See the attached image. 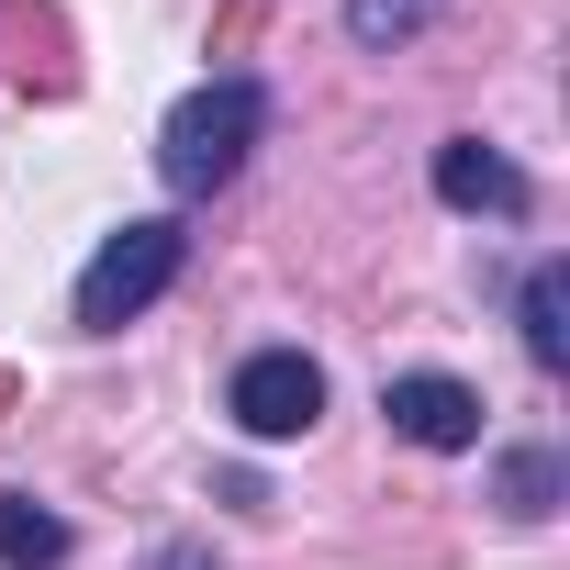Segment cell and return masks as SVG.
Returning <instances> with one entry per match:
<instances>
[{
    "instance_id": "obj_8",
    "label": "cell",
    "mask_w": 570,
    "mask_h": 570,
    "mask_svg": "<svg viewBox=\"0 0 570 570\" xmlns=\"http://www.w3.org/2000/svg\"><path fill=\"white\" fill-rule=\"evenodd\" d=\"M436 23V0H347V35L370 46V57H392V46H414Z\"/></svg>"
},
{
    "instance_id": "obj_3",
    "label": "cell",
    "mask_w": 570,
    "mask_h": 570,
    "mask_svg": "<svg viewBox=\"0 0 570 570\" xmlns=\"http://www.w3.org/2000/svg\"><path fill=\"white\" fill-rule=\"evenodd\" d=\"M224 414H235V436H257V448H279V436H314V414H325V370H314L303 347H257V358L235 370Z\"/></svg>"
},
{
    "instance_id": "obj_7",
    "label": "cell",
    "mask_w": 570,
    "mask_h": 570,
    "mask_svg": "<svg viewBox=\"0 0 570 570\" xmlns=\"http://www.w3.org/2000/svg\"><path fill=\"white\" fill-rule=\"evenodd\" d=\"M0 570H68V525L35 492H0Z\"/></svg>"
},
{
    "instance_id": "obj_1",
    "label": "cell",
    "mask_w": 570,
    "mask_h": 570,
    "mask_svg": "<svg viewBox=\"0 0 570 570\" xmlns=\"http://www.w3.org/2000/svg\"><path fill=\"white\" fill-rule=\"evenodd\" d=\"M257 124H268V90H257V79H202V90L157 124V179H168L179 202H213V190L246 168Z\"/></svg>"
},
{
    "instance_id": "obj_10",
    "label": "cell",
    "mask_w": 570,
    "mask_h": 570,
    "mask_svg": "<svg viewBox=\"0 0 570 570\" xmlns=\"http://www.w3.org/2000/svg\"><path fill=\"white\" fill-rule=\"evenodd\" d=\"M146 570H213V559H202V548H157Z\"/></svg>"
},
{
    "instance_id": "obj_5",
    "label": "cell",
    "mask_w": 570,
    "mask_h": 570,
    "mask_svg": "<svg viewBox=\"0 0 570 570\" xmlns=\"http://www.w3.org/2000/svg\"><path fill=\"white\" fill-rule=\"evenodd\" d=\"M381 414H392V436H414V448H481V392L448 381V370L381 381Z\"/></svg>"
},
{
    "instance_id": "obj_6",
    "label": "cell",
    "mask_w": 570,
    "mask_h": 570,
    "mask_svg": "<svg viewBox=\"0 0 570 570\" xmlns=\"http://www.w3.org/2000/svg\"><path fill=\"white\" fill-rule=\"evenodd\" d=\"M514 314H525V358H537V370H570V268H559V257L525 268V303H514Z\"/></svg>"
},
{
    "instance_id": "obj_2",
    "label": "cell",
    "mask_w": 570,
    "mask_h": 570,
    "mask_svg": "<svg viewBox=\"0 0 570 570\" xmlns=\"http://www.w3.org/2000/svg\"><path fill=\"white\" fill-rule=\"evenodd\" d=\"M179 257H190L179 213H135L124 235H101V257L79 268V325H90V336H124L168 279H179Z\"/></svg>"
},
{
    "instance_id": "obj_4",
    "label": "cell",
    "mask_w": 570,
    "mask_h": 570,
    "mask_svg": "<svg viewBox=\"0 0 570 570\" xmlns=\"http://www.w3.org/2000/svg\"><path fill=\"white\" fill-rule=\"evenodd\" d=\"M436 202H448V213H492V224H514V213H537V179H525L503 146L448 135V146H436Z\"/></svg>"
},
{
    "instance_id": "obj_9",
    "label": "cell",
    "mask_w": 570,
    "mask_h": 570,
    "mask_svg": "<svg viewBox=\"0 0 570 570\" xmlns=\"http://www.w3.org/2000/svg\"><path fill=\"white\" fill-rule=\"evenodd\" d=\"M503 514H525V525L559 514V448H514L503 459Z\"/></svg>"
}]
</instances>
